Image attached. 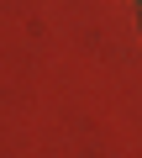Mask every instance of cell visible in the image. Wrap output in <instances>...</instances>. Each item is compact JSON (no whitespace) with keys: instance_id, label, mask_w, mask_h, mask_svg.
Masks as SVG:
<instances>
[{"instance_id":"6da1fadb","label":"cell","mask_w":142,"mask_h":158,"mask_svg":"<svg viewBox=\"0 0 142 158\" xmlns=\"http://www.w3.org/2000/svg\"><path fill=\"white\" fill-rule=\"evenodd\" d=\"M137 6H142V0H137Z\"/></svg>"}]
</instances>
